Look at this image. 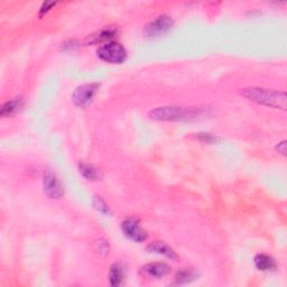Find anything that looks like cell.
<instances>
[{
  "instance_id": "52a82bcc",
  "label": "cell",
  "mask_w": 287,
  "mask_h": 287,
  "mask_svg": "<svg viewBox=\"0 0 287 287\" xmlns=\"http://www.w3.org/2000/svg\"><path fill=\"white\" fill-rule=\"evenodd\" d=\"M44 192L50 199H60L64 194L63 186L61 184L58 176L52 172H47L43 180Z\"/></svg>"
},
{
  "instance_id": "8992f818",
  "label": "cell",
  "mask_w": 287,
  "mask_h": 287,
  "mask_svg": "<svg viewBox=\"0 0 287 287\" xmlns=\"http://www.w3.org/2000/svg\"><path fill=\"white\" fill-rule=\"evenodd\" d=\"M124 235L135 242H144L148 238V234L140 227L137 218H128L121 223Z\"/></svg>"
},
{
  "instance_id": "ac0fdd59",
  "label": "cell",
  "mask_w": 287,
  "mask_h": 287,
  "mask_svg": "<svg viewBox=\"0 0 287 287\" xmlns=\"http://www.w3.org/2000/svg\"><path fill=\"white\" fill-rule=\"evenodd\" d=\"M55 6V4H53V3H45V4H43V6H42V8H41V10H40V15L42 16V15H44V14H46L48 10H50L52 7H54Z\"/></svg>"
},
{
  "instance_id": "8fae6325",
  "label": "cell",
  "mask_w": 287,
  "mask_h": 287,
  "mask_svg": "<svg viewBox=\"0 0 287 287\" xmlns=\"http://www.w3.org/2000/svg\"><path fill=\"white\" fill-rule=\"evenodd\" d=\"M254 262L256 268L261 272H270L276 268V261H275V259L272 256H268L265 254H259L256 256Z\"/></svg>"
},
{
  "instance_id": "9a60e30c",
  "label": "cell",
  "mask_w": 287,
  "mask_h": 287,
  "mask_svg": "<svg viewBox=\"0 0 287 287\" xmlns=\"http://www.w3.org/2000/svg\"><path fill=\"white\" fill-rule=\"evenodd\" d=\"M197 278V274L191 270H183L176 274L175 284H186Z\"/></svg>"
},
{
  "instance_id": "30bf717a",
  "label": "cell",
  "mask_w": 287,
  "mask_h": 287,
  "mask_svg": "<svg viewBox=\"0 0 287 287\" xmlns=\"http://www.w3.org/2000/svg\"><path fill=\"white\" fill-rule=\"evenodd\" d=\"M147 250L149 253L163 255V256H165V257H167L169 259L176 260L179 258L178 254H176L168 245H166V243H164L162 241H154V242L149 243V245L147 246Z\"/></svg>"
},
{
  "instance_id": "9c48e42d",
  "label": "cell",
  "mask_w": 287,
  "mask_h": 287,
  "mask_svg": "<svg viewBox=\"0 0 287 287\" xmlns=\"http://www.w3.org/2000/svg\"><path fill=\"white\" fill-rule=\"evenodd\" d=\"M119 30L116 26H107L100 30H98L97 33L90 35L85 40V44H99V43L106 42H112V40L118 35Z\"/></svg>"
},
{
  "instance_id": "ba28073f",
  "label": "cell",
  "mask_w": 287,
  "mask_h": 287,
  "mask_svg": "<svg viewBox=\"0 0 287 287\" xmlns=\"http://www.w3.org/2000/svg\"><path fill=\"white\" fill-rule=\"evenodd\" d=\"M170 273V267L165 262H150L140 270V274L147 278L161 279Z\"/></svg>"
},
{
  "instance_id": "7a4b0ae2",
  "label": "cell",
  "mask_w": 287,
  "mask_h": 287,
  "mask_svg": "<svg viewBox=\"0 0 287 287\" xmlns=\"http://www.w3.org/2000/svg\"><path fill=\"white\" fill-rule=\"evenodd\" d=\"M206 110L201 107H160L149 112V117L160 121H192L202 118Z\"/></svg>"
},
{
  "instance_id": "277c9868",
  "label": "cell",
  "mask_w": 287,
  "mask_h": 287,
  "mask_svg": "<svg viewBox=\"0 0 287 287\" xmlns=\"http://www.w3.org/2000/svg\"><path fill=\"white\" fill-rule=\"evenodd\" d=\"M173 24L172 17L168 15H161L145 26L144 34L147 37H157V36L167 33L173 27Z\"/></svg>"
},
{
  "instance_id": "3957f363",
  "label": "cell",
  "mask_w": 287,
  "mask_h": 287,
  "mask_svg": "<svg viewBox=\"0 0 287 287\" xmlns=\"http://www.w3.org/2000/svg\"><path fill=\"white\" fill-rule=\"evenodd\" d=\"M97 54L102 61L111 64H121L127 59L126 48L117 42H109L102 44L98 48Z\"/></svg>"
},
{
  "instance_id": "4fadbf2b",
  "label": "cell",
  "mask_w": 287,
  "mask_h": 287,
  "mask_svg": "<svg viewBox=\"0 0 287 287\" xmlns=\"http://www.w3.org/2000/svg\"><path fill=\"white\" fill-rule=\"evenodd\" d=\"M125 279V268L119 262H116L110 267L109 283L111 286H119L123 284Z\"/></svg>"
},
{
  "instance_id": "6da1fadb",
  "label": "cell",
  "mask_w": 287,
  "mask_h": 287,
  "mask_svg": "<svg viewBox=\"0 0 287 287\" xmlns=\"http://www.w3.org/2000/svg\"><path fill=\"white\" fill-rule=\"evenodd\" d=\"M239 93L257 105L280 110H286L287 107V97L284 91L250 87L241 89Z\"/></svg>"
},
{
  "instance_id": "d6986e66",
  "label": "cell",
  "mask_w": 287,
  "mask_h": 287,
  "mask_svg": "<svg viewBox=\"0 0 287 287\" xmlns=\"http://www.w3.org/2000/svg\"><path fill=\"white\" fill-rule=\"evenodd\" d=\"M276 150L279 152V154H282L283 156L286 155V140H283L282 143H279L276 146Z\"/></svg>"
},
{
  "instance_id": "e0dca14e",
  "label": "cell",
  "mask_w": 287,
  "mask_h": 287,
  "mask_svg": "<svg viewBox=\"0 0 287 287\" xmlns=\"http://www.w3.org/2000/svg\"><path fill=\"white\" fill-rule=\"evenodd\" d=\"M197 138H199L201 142H203V143H215V142H217V139H218L216 136L211 135V133H205V132L198 133Z\"/></svg>"
},
{
  "instance_id": "2e32d148",
  "label": "cell",
  "mask_w": 287,
  "mask_h": 287,
  "mask_svg": "<svg viewBox=\"0 0 287 287\" xmlns=\"http://www.w3.org/2000/svg\"><path fill=\"white\" fill-rule=\"evenodd\" d=\"M93 205L98 211L103 213V215H110V213H111L110 212V207L108 206V204L105 202V201L101 199V197H94Z\"/></svg>"
},
{
  "instance_id": "5bb4252c",
  "label": "cell",
  "mask_w": 287,
  "mask_h": 287,
  "mask_svg": "<svg viewBox=\"0 0 287 287\" xmlns=\"http://www.w3.org/2000/svg\"><path fill=\"white\" fill-rule=\"evenodd\" d=\"M79 167H80V172L85 179L91 180V181H95L98 179H100L99 170H98L93 165L87 164V163H81Z\"/></svg>"
},
{
  "instance_id": "5b68a950",
  "label": "cell",
  "mask_w": 287,
  "mask_h": 287,
  "mask_svg": "<svg viewBox=\"0 0 287 287\" xmlns=\"http://www.w3.org/2000/svg\"><path fill=\"white\" fill-rule=\"evenodd\" d=\"M99 90V84L98 83H87L79 87L72 95V100L78 107L84 108L89 106L91 101L93 100L94 95Z\"/></svg>"
},
{
  "instance_id": "7c38bea8",
  "label": "cell",
  "mask_w": 287,
  "mask_h": 287,
  "mask_svg": "<svg viewBox=\"0 0 287 287\" xmlns=\"http://www.w3.org/2000/svg\"><path fill=\"white\" fill-rule=\"evenodd\" d=\"M23 106H24L23 98L21 97L14 98V99L4 103L2 110H0V114H2V117H9V116H13L16 112L20 111V110L23 108Z\"/></svg>"
}]
</instances>
